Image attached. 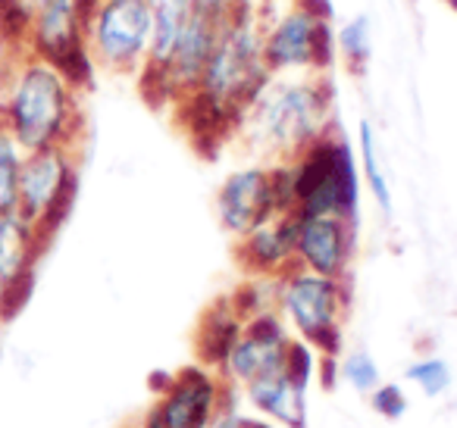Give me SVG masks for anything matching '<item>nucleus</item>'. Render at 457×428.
<instances>
[{"label":"nucleus","instance_id":"obj_19","mask_svg":"<svg viewBox=\"0 0 457 428\" xmlns=\"http://www.w3.org/2000/svg\"><path fill=\"white\" fill-rule=\"evenodd\" d=\"M357 172H361V182L367 188V194L373 197V203L382 213H392V185H388L386 160H382L379 135H376L373 122H361V141H357Z\"/></svg>","mask_w":457,"mask_h":428},{"label":"nucleus","instance_id":"obj_5","mask_svg":"<svg viewBox=\"0 0 457 428\" xmlns=\"http://www.w3.org/2000/svg\"><path fill=\"white\" fill-rule=\"evenodd\" d=\"M261 32L273 76H329L336 66L329 0H288L282 10L261 4Z\"/></svg>","mask_w":457,"mask_h":428},{"label":"nucleus","instance_id":"obj_29","mask_svg":"<svg viewBox=\"0 0 457 428\" xmlns=\"http://www.w3.org/2000/svg\"><path fill=\"white\" fill-rule=\"evenodd\" d=\"M445 4H448V7H451V10H454V13H457V0H445Z\"/></svg>","mask_w":457,"mask_h":428},{"label":"nucleus","instance_id":"obj_9","mask_svg":"<svg viewBox=\"0 0 457 428\" xmlns=\"http://www.w3.org/2000/svg\"><path fill=\"white\" fill-rule=\"evenodd\" d=\"M242 0H195L191 4V13L182 26V35L176 41V51H172L170 70L163 76L154 103H163V107H182L191 97V91L197 88V78L204 72L210 51H213L216 38L226 29V22L232 20V13L238 10Z\"/></svg>","mask_w":457,"mask_h":428},{"label":"nucleus","instance_id":"obj_12","mask_svg":"<svg viewBox=\"0 0 457 428\" xmlns=\"http://www.w3.org/2000/svg\"><path fill=\"white\" fill-rule=\"evenodd\" d=\"M213 213L220 228L232 241L248 235L261 222L279 216V201H276L273 185V163H251L232 169L220 182L213 194Z\"/></svg>","mask_w":457,"mask_h":428},{"label":"nucleus","instance_id":"obj_3","mask_svg":"<svg viewBox=\"0 0 457 428\" xmlns=\"http://www.w3.org/2000/svg\"><path fill=\"white\" fill-rule=\"evenodd\" d=\"M0 122L22 151H79L85 116L82 88L57 63L20 47L0 82Z\"/></svg>","mask_w":457,"mask_h":428},{"label":"nucleus","instance_id":"obj_25","mask_svg":"<svg viewBox=\"0 0 457 428\" xmlns=\"http://www.w3.org/2000/svg\"><path fill=\"white\" fill-rule=\"evenodd\" d=\"M207 428H276L273 422H267L263 416L251 413L248 407L238 403V394H232L226 400V407L216 413V419Z\"/></svg>","mask_w":457,"mask_h":428},{"label":"nucleus","instance_id":"obj_28","mask_svg":"<svg viewBox=\"0 0 457 428\" xmlns=\"http://www.w3.org/2000/svg\"><path fill=\"white\" fill-rule=\"evenodd\" d=\"M135 428H163V422H160V416H157V409L154 407H147V413L141 416V422Z\"/></svg>","mask_w":457,"mask_h":428},{"label":"nucleus","instance_id":"obj_10","mask_svg":"<svg viewBox=\"0 0 457 428\" xmlns=\"http://www.w3.org/2000/svg\"><path fill=\"white\" fill-rule=\"evenodd\" d=\"M157 397L151 407L157 409L163 428H207L216 419L226 400L236 391L220 378V372L210 366L191 363L163 375V382L154 384Z\"/></svg>","mask_w":457,"mask_h":428},{"label":"nucleus","instance_id":"obj_4","mask_svg":"<svg viewBox=\"0 0 457 428\" xmlns=\"http://www.w3.org/2000/svg\"><path fill=\"white\" fill-rule=\"evenodd\" d=\"M276 313L295 341L323 359L342 357L345 322L351 313L348 278H329L292 266L276 278Z\"/></svg>","mask_w":457,"mask_h":428},{"label":"nucleus","instance_id":"obj_2","mask_svg":"<svg viewBox=\"0 0 457 428\" xmlns=\"http://www.w3.org/2000/svg\"><path fill=\"white\" fill-rule=\"evenodd\" d=\"M336 128L329 76H270L232 128V144L257 163H292Z\"/></svg>","mask_w":457,"mask_h":428},{"label":"nucleus","instance_id":"obj_26","mask_svg":"<svg viewBox=\"0 0 457 428\" xmlns=\"http://www.w3.org/2000/svg\"><path fill=\"white\" fill-rule=\"evenodd\" d=\"M0 29L16 47H26V10L22 0H0Z\"/></svg>","mask_w":457,"mask_h":428},{"label":"nucleus","instance_id":"obj_6","mask_svg":"<svg viewBox=\"0 0 457 428\" xmlns=\"http://www.w3.org/2000/svg\"><path fill=\"white\" fill-rule=\"evenodd\" d=\"M295 213L304 216H348L361 210V172L351 141L338 128L292 160Z\"/></svg>","mask_w":457,"mask_h":428},{"label":"nucleus","instance_id":"obj_27","mask_svg":"<svg viewBox=\"0 0 457 428\" xmlns=\"http://www.w3.org/2000/svg\"><path fill=\"white\" fill-rule=\"evenodd\" d=\"M22 303H26V297H22L20 291L7 282V276L0 272V332H4V325L20 313Z\"/></svg>","mask_w":457,"mask_h":428},{"label":"nucleus","instance_id":"obj_15","mask_svg":"<svg viewBox=\"0 0 457 428\" xmlns=\"http://www.w3.org/2000/svg\"><path fill=\"white\" fill-rule=\"evenodd\" d=\"M298 213H279L236 241V263L248 278H279L295 266Z\"/></svg>","mask_w":457,"mask_h":428},{"label":"nucleus","instance_id":"obj_21","mask_svg":"<svg viewBox=\"0 0 457 428\" xmlns=\"http://www.w3.org/2000/svg\"><path fill=\"white\" fill-rule=\"evenodd\" d=\"M404 378L429 400H438V397H445L454 388V369H451L448 359L436 357V353L411 359V366L404 369Z\"/></svg>","mask_w":457,"mask_h":428},{"label":"nucleus","instance_id":"obj_13","mask_svg":"<svg viewBox=\"0 0 457 428\" xmlns=\"http://www.w3.org/2000/svg\"><path fill=\"white\" fill-rule=\"evenodd\" d=\"M354 257H357V219H348V216L298 213L295 266L329 278H351Z\"/></svg>","mask_w":457,"mask_h":428},{"label":"nucleus","instance_id":"obj_20","mask_svg":"<svg viewBox=\"0 0 457 428\" xmlns=\"http://www.w3.org/2000/svg\"><path fill=\"white\" fill-rule=\"evenodd\" d=\"M332 41H336V63L348 70H363L367 60L373 57V32H370L367 16H351L348 22H342Z\"/></svg>","mask_w":457,"mask_h":428},{"label":"nucleus","instance_id":"obj_22","mask_svg":"<svg viewBox=\"0 0 457 428\" xmlns=\"http://www.w3.org/2000/svg\"><path fill=\"white\" fill-rule=\"evenodd\" d=\"M22 151L20 141L10 135V128L0 122V216L16 210V191H20V172H22Z\"/></svg>","mask_w":457,"mask_h":428},{"label":"nucleus","instance_id":"obj_24","mask_svg":"<svg viewBox=\"0 0 457 428\" xmlns=\"http://www.w3.org/2000/svg\"><path fill=\"white\" fill-rule=\"evenodd\" d=\"M370 407H373V413L382 416V419H401V416L407 413V407H411V400H407L404 384L382 382L379 388L370 394Z\"/></svg>","mask_w":457,"mask_h":428},{"label":"nucleus","instance_id":"obj_1","mask_svg":"<svg viewBox=\"0 0 457 428\" xmlns=\"http://www.w3.org/2000/svg\"><path fill=\"white\" fill-rule=\"evenodd\" d=\"M270 76L273 72L263 57L261 4L242 0L216 38L201 78H197V88L179 107L191 138L204 141V144L232 141L238 116L254 101L257 91L270 82Z\"/></svg>","mask_w":457,"mask_h":428},{"label":"nucleus","instance_id":"obj_18","mask_svg":"<svg viewBox=\"0 0 457 428\" xmlns=\"http://www.w3.org/2000/svg\"><path fill=\"white\" fill-rule=\"evenodd\" d=\"M242 316L236 313L232 300L222 297L213 307L204 313L201 325L195 332V363L210 366V369H220L222 359H226L228 347L236 344L238 332H242Z\"/></svg>","mask_w":457,"mask_h":428},{"label":"nucleus","instance_id":"obj_17","mask_svg":"<svg viewBox=\"0 0 457 428\" xmlns=\"http://www.w3.org/2000/svg\"><path fill=\"white\" fill-rule=\"evenodd\" d=\"M191 4L195 0H151V54H147V63L138 76L141 91L151 101L157 97L160 85H163L172 51H176V41L191 13Z\"/></svg>","mask_w":457,"mask_h":428},{"label":"nucleus","instance_id":"obj_14","mask_svg":"<svg viewBox=\"0 0 457 428\" xmlns=\"http://www.w3.org/2000/svg\"><path fill=\"white\" fill-rule=\"evenodd\" d=\"M238 400L251 413L263 416L276 428H307L311 419V382L295 375L288 366L276 369L273 375H263L251 382L248 388L236 391Z\"/></svg>","mask_w":457,"mask_h":428},{"label":"nucleus","instance_id":"obj_11","mask_svg":"<svg viewBox=\"0 0 457 428\" xmlns=\"http://www.w3.org/2000/svg\"><path fill=\"white\" fill-rule=\"evenodd\" d=\"M292 341V332L286 328V322L279 319L276 309L257 313L242 322L236 344L228 347L226 359H222V366L216 372L232 391H242L257 378L273 375L276 369H282Z\"/></svg>","mask_w":457,"mask_h":428},{"label":"nucleus","instance_id":"obj_7","mask_svg":"<svg viewBox=\"0 0 457 428\" xmlns=\"http://www.w3.org/2000/svg\"><path fill=\"white\" fill-rule=\"evenodd\" d=\"M82 41L95 70L138 78L151 54V0H91Z\"/></svg>","mask_w":457,"mask_h":428},{"label":"nucleus","instance_id":"obj_16","mask_svg":"<svg viewBox=\"0 0 457 428\" xmlns=\"http://www.w3.org/2000/svg\"><path fill=\"white\" fill-rule=\"evenodd\" d=\"M45 235L29 219H22L16 210L0 216V272L7 276V282L22 297H29V291H32L35 266H38V257L45 253Z\"/></svg>","mask_w":457,"mask_h":428},{"label":"nucleus","instance_id":"obj_8","mask_svg":"<svg viewBox=\"0 0 457 428\" xmlns=\"http://www.w3.org/2000/svg\"><path fill=\"white\" fill-rule=\"evenodd\" d=\"M79 191V157L70 147L32 151L22 160L16 213L29 219L47 241L70 216Z\"/></svg>","mask_w":457,"mask_h":428},{"label":"nucleus","instance_id":"obj_23","mask_svg":"<svg viewBox=\"0 0 457 428\" xmlns=\"http://www.w3.org/2000/svg\"><path fill=\"white\" fill-rule=\"evenodd\" d=\"M336 372H338V378H342V382L361 397H370L382 384V369H379V363H376L370 350L342 353Z\"/></svg>","mask_w":457,"mask_h":428}]
</instances>
